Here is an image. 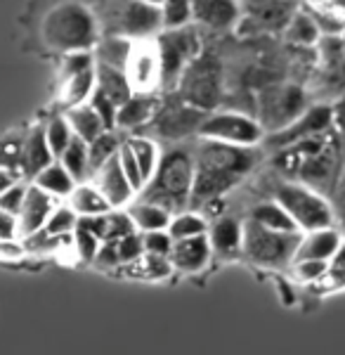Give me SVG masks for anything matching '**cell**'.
<instances>
[{
	"instance_id": "cb8c5ba5",
	"label": "cell",
	"mask_w": 345,
	"mask_h": 355,
	"mask_svg": "<svg viewBox=\"0 0 345 355\" xmlns=\"http://www.w3.org/2000/svg\"><path fill=\"white\" fill-rule=\"evenodd\" d=\"M64 114H67L69 123H71L73 135L80 137V140H85V142H93L100 133L109 130L105 125V121H102L100 112L90 105V100L83 102V105H76V107H67Z\"/></svg>"
},
{
	"instance_id": "f35d334b",
	"label": "cell",
	"mask_w": 345,
	"mask_h": 355,
	"mask_svg": "<svg viewBox=\"0 0 345 355\" xmlns=\"http://www.w3.org/2000/svg\"><path fill=\"white\" fill-rule=\"evenodd\" d=\"M161 17H163V28L194 24L192 0H163V3H161Z\"/></svg>"
},
{
	"instance_id": "30bf717a",
	"label": "cell",
	"mask_w": 345,
	"mask_h": 355,
	"mask_svg": "<svg viewBox=\"0 0 345 355\" xmlns=\"http://www.w3.org/2000/svg\"><path fill=\"white\" fill-rule=\"evenodd\" d=\"M331 128H333V105H324V102L308 105L306 112L298 119H293L289 125H284L281 130H274V133H267L265 140H263V147H267L269 152H281L298 145V142L308 140V137L326 133Z\"/></svg>"
},
{
	"instance_id": "b9f144b4",
	"label": "cell",
	"mask_w": 345,
	"mask_h": 355,
	"mask_svg": "<svg viewBox=\"0 0 345 355\" xmlns=\"http://www.w3.org/2000/svg\"><path fill=\"white\" fill-rule=\"evenodd\" d=\"M293 270H296L298 279H303V282H319V279L329 277L331 261L298 259V261H293Z\"/></svg>"
},
{
	"instance_id": "db71d44e",
	"label": "cell",
	"mask_w": 345,
	"mask_h": 355,
	"mask_svg": "<svg viewBox=\"0 0 345 355\" xmlns=\"http://www.w3.org/2000/svg\"><path fill=\"white\" fill-rule=\"evenodd\" d=\"M145 3H149V5H159V8H161V3H163V0H145Z\"/></svg>"
},
{
	"instance_id": "e575fe53",
	"label": "cell",
	"mask_w": 345,
	"mask_h": 355,
	"mask_svg": "<svg viewBox=\"0 0 345 355\" xmlns=\"http://www.w3.org/2000/svg\"><path fill=\"white\" fill-rule=\"evenodd\" d=\"M168 232L172 239H185L194 237V234H206L209 232V223L197 211H177L172 214L168 223Z\"/></svg>"
},
{
	"instance_id": "484cf974",
	"label": "cell",
	"mask_w": 345,
	"mask_h": 355,
	"mask_svg": "<svg viewBox=\"0 0 345 355\" xmlns=\"http://www.w3.org/2000/svg\"><path fill=\"white\" fill-rule=\"evenodd\" d=\"M284 36L296 48H315L321 41V31L310 10H296L291 15L289 24L284 26Z\"/></svg>"
},
{
	"instance_id": "f1b7e54d",
	"label": "cell",
	"mask_w": 345,
	"mask_h": 355,
	"mask_svg": "<svg viewBox=\"0 0 345 355\" xmlns=\"http://www.w3.org/2000/svg\"><path fill=\"white\" fill-rule=\"evenodd\" d=\"M133 38L123 36V33H116L112 38H105L95 45V57L100 64H109V67H116V69H123L125 71V64H128V57H130V50H133Z\"/></svg>"
},
{
	"instance_id": "ac0fdd59",
	"label": "cell",
	"mask_w": 345,
	"mask_h": 355,
	"mask_svg": "<svg viewBox=\"0 0 345 355\" xmlns=\"http://www.w3.org/2000/svg\"><path fill=\"white\" fill-rule=\"evenodd\" d=\"M159 112V100L154 93H133L128 100L118 105L116 112V130L123 133H133V130L142 128V125L152 123Z\"/></svg>"
},
{
	"instance_id": "ab89813d",
	"label": "cell",
	"mask_w": 345,
	"mask_h": 355,
	"mask_svg": "<svg viewBox=\"0 0 345 355\" xmlns=\"http://www.w3.org/2000/svg\"><path fill=\"white\" fill-rule=\"evenodd\" d=\"M97 57L95 50H73V53H64L62 55V64H60V81L73 76L78 71H85V69L95 67Z\"/></svg>"
},
{
	"instance_id": "bcb514c9",
	"label": "cell",
	"mask_w": 345,
	"mask_h": 355,
	"mask_svg": "<svg viewBox=\"0 0 345 355\" xmlns=\"http://www.w3.org/2000/svg\"><path fill=\"white\" fill-rule=\"evenodd\" d=\"M95 263L100 268H116V266H121V256H118L116 239H105V242H102L100 251H97Z\"/></svg>"
},
{
	"instance_id": "5bb4252c",
	"label": "cell",
	"mask_w": 345,
	"mask_h": 355,
	"mask_svg": "<svg viewBox=\"0 0 345 355\" xmlns=\"http://www.w3.org/2000/svg\"><path fill=\"white\" fill-rule=\"evenodd\" d=\"M241 17V0H192V21L209 31H232L239 26Z\"/></svg>"
},
{
	"instance_id": "5b68a950",
	"label": "cell",
	"mask_w": 345,
	"mask_h": 355,
	"mask_svg": "<svg viewBox=\"0 0 345 355\" xmlns=\"http://www.w3.org/2000/svg\"><path fill=\"white\" fill-rule=\"evenodd\" d=\"M274 199L289 211L301 232L333 225V206L317 187L308 182H281L274 190Z\"/></svg>"
},
{
	"instance_id": "e0dca14e",
	"label": "cell",
	"mask_w": 345,
	"mask_h": 355,
	"mask_svg": "<svg viewBox=\"0 0 345 355\" xmlns=\"http://www.w3.org/2000/svg\"><path fill=\"white\" fill-rule=\"evenodd\" d=\"M57 202H60V199H55L53 194H48L43 187H38L36 182L28 185L24 206H21L19 216H17V223H19V237H28V234L43 230Z\"/></svg>"
},
{
	"instance_id": "8992f818",
	"label": "cell",
	"mask_w": 345,
	"mask_h": 355,
	"mask_svg": "<svg viewBox=\"0 0 345 355\" xmlns=\"http://www.w3.org/2000/svg\"><path fill=\"white\" fill-rule=\"evenodd\" d=\"M157 48L161 55V88H172L180 81L182 71L201 53V36L194 24L163 28L157 33Z\"/></svg>"
},
{
	"instance_id": "7bdbcfd3",
	"label": "cell",
	"mask_w": 345,
	"mask_h": 355,
	"mask_svg": "<svg viewBox=\"0 0 345 355\" xmlns=\"http://www.w3.org/2000/svg\"><path fill=\"white\" fill-rule=\"evenodd\" d=\"M118 244V256H121V266H130V263L140 261L145 256V242H142V232L135 230L125 237L116 239Z\"/></svg>"
},
{
	"instance_id": "f6af8a7d",
	"label": "cell",
	"mask_w": 345,
	"mask_h": 355,
	"mask_svg": "<svg viewBox=\"0 0 345 355\" xmlns=\"http://www.w3.org/2000/svg\"><path fill=\"white\" fill-rule=\"evenodd\" d=\"M26 190H28V185L17 180L12 187H8V190L0 194V209L12 216H19L21 206H24V199H26Z\"/></svg>"
},
{
	"instance_id": "4fadbf2b",
	"label": "cell",
	"mask_w": 345,
	"mask_h": 355,
	"mask_svg": "<svg viewBox=\"0 0 345 355\" xmlns=\"http://www.w3.org/2000/svg\"><path fill=\"white\" fill-rule=\"evenodd\" d=\"M206 110H201V107L192 105V102L182 100L177 105H170L166 107V110L157 112V116H154V125H157V133L168 137V140H182V137L197 133L199 135V128H201V121H204L206 116Z\"/></svg>"
},
{
	"instance_id": "2e32d148",
	"label": "cell",
	"mask_w": 345,
	"mask_h": 355,
	"mask_svg": "<svg viewBox=\"0 0 345 355\" xmlns=\"http://www.w3.org/2000/svg\"><path fill=\"white\" fill-rule=\"evenodd\" d=\"M211 256H213V246L209 232L194 234V237H185V239H172L170 263L175 270L185 275H197L211 263Z\"/></svg>"
},
{
	"instance_id": "52a82bcc",
	"label": "cell",
	"mask_w": 345,
	"mask_h": 355,
	"mask_svg": "<svg viewBox=\"0 0 345 355\" xmlns=\"http://www.w3.org/2000/svg\"><path fill=\"white\" fill-rule=\"evenodd\" d=\"M308 107V95L296 83H274L258 95V121L267 133L281 130L298 119Z\"/></svg>"
},
{
	"instance_id": "7a4b0ae2",
	"label": "cell",
	"mask_w": 345,
	"mask_h": 355,
	"mask_svg": "<svg viewBox=\"0 0 345 355\" xmlns=\"http://www.w3.org/2000/svg\"><path fill=\"white\" fill-rule=\"evenodd\" d=\"M40 36L50 50L60 55L73 50H95L100 43V26L90 8L76 0H64L43 17Z\"/></svg>"
},
{
	"instance_id": "f5cc1de1",
	"label": "cell",
	"mask_w": 345,
	"mask_h": 355,
	"mask_svg": "<svg viewBox=\"0 0 345 355\" xmlns=\"http://www.w3.org/2000/svg\"><path fill=\"white\" fill-rule=\"evenodd\" d=\"M329 277H331V282H333V284H338V287H345V268H343V270H333V272H329Z\"/></svg>"
},
{
	"instance_id": "603a6c76",
	"label": "cell",
	"mask_w": 345,
	"mask_h": 355,
	"mask_svg": "<svg viewBox=\"0 0 345 355\" xmlns=\"http://www.w3.org/2000/svg\"><path fill=\"white\" fill-rule=\"evenodd\" d=\"M62 88H60V102L62 107H76V105H83L88 102L90 97L95 93V85H97V64L85 69V71H78L73 76L64 78L60 81Z\"/></svg>"
},
{
	"instance_id": "8d00e7d4",
	"label": "cell",
	"mask_w": 345,
	"mask_h": 355,
	"mask_svg": "<svg viewBox=\"0 0 345 355\" xmlns=\"http://www.w3.org/2000/svg\"><path fill=\"white\" fill-rule=\"evenodd\" d=\"M172 270H175V268H172V263H170V256L145 254L140 261L130 263V272L142 279H166Z\"/></svg>"
},
{
	"instance_id": "ffe728a7",
	"label": "cell",
	"mask_w": 345,
	"mask_h": 355,
	"mask_svg": "<svg viewBox=\"0 0 345 355\" xmlns=\"http://www.w3.org/2000/svg\"><path fill=\"white\" fill-rule=\"evenodd\" d=\"M209 239L213 254L225 256V259L237 256L241 254V244H244V225L232 216H222L213 225H209Z\"/></svg>"
},
{
	"instance_id": "7402d4cb",
	"label": "cell",
	"mask_w": 345,
	"mask_h": 355,
	"mask_svg": "<svg viewBox=\"0 0 345 355\" xmlns=\"http://www.w3.org/2000/svg\"><path fill=\"white\" fill-rule=\"evenodd\" d=\"M128 214L133 218L135 227L140 232H149V230H168V223L172 218V214L166 206H161L157 202H149V199H133L128 206Z\"/></svg>"
},
{
	"instance_id": "ee69618b",
	"label": "cell",
	"mask_w": 345,
	"mask_h": 355,
	"mask_svg": "<svg viewBox=\"0 0 345 355\" xmlns=\"http://www.w3.org/2000/svg\"><path fill=\"white\" fill-rule=\"evenodd\" d=\"M142 242H145V254L170 256L172 237H170L168 230H149V232H142Z\"/></svg>"
},
{
	"instance_id": "d6a6232c",
	"label": "cell",
	"mask_w": 345,
	"mask_h": 355,
	"mask_svg": "<svg viewBox=\"0 0 345 355\" xmlns=\"http://www.w3.org/2000/svg\"><path fill=\"white\" fill-rule=\"evenodd\" d=\"M128 145L133 147L135 159H137V164H140L145 180H149V178L157 173L159 162H161V150H159V145L152 140V137H147V135H130V137H128Z\"/></svg>"
},
{
	"instance_id": "d6986e66",
	"label": "cell",
	"mask_w": 345,
	"mask_h": 355,
	"mask_svg": "<svg viewBox=\"0 0 345 355\" xmlns=\"http://www.w3.org/2000/svg\"><path fill=\"white\" fill-rule=\"evenodd\" d=\"M341 244H343V237L333 225L303 232L301 244H298V251H296V259L293 261H298V259L333 261V256H336V251L341 249Z\"/></svg>"
},
{
	"instance_id": "8fae6325",
	"label": "cell",
	"mask_w": 345,
	"mask_h": 355,
	"mask_svg": "<svg viewBox=\"0 0 345 355\" xmlns=\"http://www.w3.org/2000/svg\"><path fill=\"white\" fill-rule=\"evenodd\" d=\"M125 76L133 93H157L161 88V55L154 38H142L133 43Z\"/></svg>"
},
{
	"instance_id": "d4e9b609",
	"label": "cell",
	"mask_w": 345,
	"mask_h": 355,
	"mask_svg": "<svg viewBox=\"0 0 345 355\" xmlns=\"http://www.w3.org/2000/svg\"><path fill=\"white\" fill-rule=\"evenodd\" d=\"M67 202L71 204V209L78 216H102L109 214L112 206H109L107 197L100 192V187L93 180H83L73 187V192L67 197Z\"/></svg>"
},
{
	"instance_id": "c3c4849f",
	"label": "cell",
	"mask_w": 345,
	"mask_h": 355,
	"mask_svg": "<svg viewBox=\"0 0 345 355\" xmlns=\"http://www.w3.org/2000/svg\"><path fill=\"white\" fill-rule=\"evenodd\" d=\"M10 237H19V223H17V216L0 209V239Z\"/></svg>"
},
{
	"instance_id": "1f68e13d",
	"label": "cell",
	"mask_w": 345,
	"mask_h": 355,
	"mask_svg": "<svg viewBox=\"0 0 345 355\" xmlns=\"http://www.w3.org/2000/svg\"><path fill=\"white\" fill-rule=\"evenodd\" d=\"M121 145H123V140H121L118 130H105V133H100L95 137L93 142H88V154H90V178L97 168H100L102 164H107L112 157H116Z\"/></svg>"
},
{
	"instance_id": "277c9868",
	"label": "cell",
	"mask_w": 345,
	"mask_h": 355,
	"mask_svg": "<svg viewBox=\"0 0 345 355\" xmlns=\"http://www.w3.org/2000/svg\"><path fill=\"white\" fill-rule=\"evenodd\" d=\"M301 237H303V232L269 230V227L249 218V223H244V244H241V254H244L251 263L263 266V268L289 266V263H293V259H296Z\"/></svg>"
},
{
	"instance_id": "816d5d0a",
	"label": "cell",
	"mask_w": 345,
	"mask_h": 355,
	"mask_svg": "<svg viewBox=\"0 0 345 355\" xmlns=\"http://www.w3.org/2000/svg\"><path fill=\"white\" fill-rule=\"evenodd\" d=\"M326 8L333 10L336 15L345 17V0H326Z\"/></svg>"
},
{
	"instance_id": "d590c367",
	"label": "cell",
	"mask_w": 345,
	"mask_h": 355,
	"mask_svg": "<svg viewBox=\"0 0 345 355\" xmlns=\"http://www.w3.org/2000/svg\"><path fill=\"white\" fill-rule=\"evenodd\" d=\"M45 130V137H48V145L50 150H53V154L57 159H60V154L67 150V145L73 140V130H71V123H69L67 114H53V116L45 121L43 125Z\"/></svg>"
},
{
	"instance_id": "f907efd6",
	"label": "cell",
	"mask_w": 345,
	"mask_h": 355,
	"mask_svg": "<svg viewBox=\"0 0 345 355\" xmlns=\"http://www.w3.org/2000/svg\"><path fill=\"white\" fill-rule=\"evenodd\" d=\"M17 180H19V178H17V173L12 168H8V166H0V194L8 190V187H12Z\"/></svg>"
},
{
	"instance_id": "4dcf8cb0",
	"label": "cell",
	"mask_w": 345,
	"mask_h": 355,
	"mask_svg": "<svg viewBox=\"0 0 345 355\" xmlns=\"http://www.w3.org/2000/svg\"><path fill=\"white\" fill-rule=\"evenodd\" d=\"M62 166L73 175L76 182L90 180V154H88V142L73 135V140L67 145V150L60 154Z\"/></svg>"
},
{
	"instance_id": "60d3db41",
	"label": "cell",
	"mask_w": 345,
	"mask_h": 355,
	"mask_svg": "<svg viewBox=\"0 0 345 355\" xmlns=\"http://www.w3.org/2000/svg\"><path fill=\"white\" fill-rule=\"evenodd\" d=\"M118 162H121V168H123L125 178L130 180V185H133L135 192L140 194L142 187L147 185V180H145V175H142V168H140V164H137L135 152H133V147L128 145V140H123V145H121Z\"/></svg>"
},
{
	"instance_id": "83f0119b",
	"label": "cell",
	"mask_w": 345,
	"mask_h": 355,
	"mask_svg": "<svg viewBox=\"0 0 345 355\" xmlns=\"http://www.w3.org/2000/svg\"><path fill=\"white\" fill-rule=\"evenodd\" d=\"M95 93L109 97L112 102L121 105L123 100H128L133 95V88H130V81L125 76L123 69L116 67H109V64H100L97 62V85H95Z\"/></svg>"
},
{
	"instance_id": "9c48e42d",
	"label": "cell",
	"mask_w": 345,
	"mask_h": 355,
	"mask_svg": "<svg viewBox=\"0 0 345 355\" xmlns=\"http://www.w3.org/2000/svg\"><path fill=\"white\" fill-rule=\"evenodd\" d=\"M177 88H180L182 100L211 112L222 97V69L215 57L199 53L197 60L182 71Z\"/></svg>"
},
{
	"instance_id": "7c38bea8",
	"label": "cell",
	"mask_w": 345,
	"mask_h": 355,
	"mask_svg": "<svg viewBox=\"0 0 345 355\" xmlns=\"http://www.w3.org/2000/svg\"><path fill=\"white\" fill-rule=\"evenodd\" d=\"M163 31V17L159 5H149L145 0H125L118 12V33L142 41V38H157Z\"/></svg>"
},
{
	"instance_id": "3957f363",
	"label": "cell",
	"mask_w": 345,
	"mask_h": 355,
	"mask_svg": "<svg viewBox=\"0 0 345 355\" xmlns=\"http://www.w3.org/2000/svg\"><path fill=\"white\" fill-rule=\"evenodd\" d=\"M192 187L194 150L177 147V150H170L168 154H161L157 173L147 180L140 197L166 206L170 214H177V211H185V206L192 202Z\"/></svg>"
},
{
	"instance_id": "6da1fadb",
	"label": "cell",
	"mask_w": 345,
	"mask_h": 355,
	"mask_svg": "<svg viewBox=\"0 0 345 355\" xmlns=\"http://www.w3.org/2000/svg\"><path fill=\"white\" fill-rule=\"evenodd\" d=\"M256 162L258 147H239L201 137L194 150V187L189 206L201 209V204L222 197L251 173Z\"/></svg>"
},
{
	"instance_id": "7dc6e473",
	"label": "cell",
	"mask_w": 345,
	"mask_h": 355,
	"mask_svg": "<svg viewBox=\"0 0 345 355\" xmlns=\"http://www.w3.org/2000/svg\"><path fill=\"white\" fill-rule=\"evenodd\" d=\"M24 254H26V244L21 237L0 239V261L12 263V261H19Z\"/></svg>"
},
{
	"instance_id": "ba28073f",
	"label": "cell",
	"mask_w": 345,
	"mask_h": 355,
	"mask_svg": "<svg viewBox=\"0 0 345 355\" xmlns=\"http://www.w3.org/2000/svg\"><path fill=\"white\" fill-rule=\"evenodd\" d=\"M199 137L229 142V145H239V147H260L263 140H265V128L251 114L211 110L204 116V121H201Z\"/></svg>"
},
{
	"instance_id": "681fc988",
	"label": "cell",
	"mask_w": 345,
	"mask_h": 355,
	"mask_svg": "<svg viewBox=\"0 0 345 355\" xmlns=\"http://www.w3.org/2000/svg\"><path fill=\"white\" fill-rule=\"evenodd\" d=\"M333 128L341 140H345V95L333 105Z\"/></svg>"
},
{
	"instance_id": "4316f807",
	"label": "cell",
	"mask_w": 345,
	"mask_h": 355,
	"mask_svg": "<svg viewBox=\"0 0 345 355\" xmlns=\"http://www.w3.org/2000/svg\"><path fill=\"white\" fill-rule=\"evenodd\" d=\"M33 182H36L38 187H43L48 194H53L55 199H67L69 194L73 192V187L78 185L76 180H73V175L69 173V171L62 166L60 159H55L53 164H48L45 168H40L36 175H33Z\"/></svg>"
},
{
	"instance_id": "9a60e30c",
	"label": "cell",
	"mask_w": 345,
	"mask_h": 355,
	"mask_svg": "<svg viewBox=\"0 0 345 355\" xmlns=\"http://www.w3.org/2000/svg\"><path fill=\"white\" fill-rule=\"evenodd\" d=\"M90 180L100 187V192L107 197V202L112 209H125L130 202L135 199V187L130 185V180L125 178L123 168H121L118 154L112 157L107 164H102L100 168L95 171Z\"/></svg>"
},
{
	"instance_id": "44dd1931",
	"label": "cell",
	"mask_w": 345,
	"mask_h": 355,
	"mask_svg": "<svg viewBox=\"0 0 345 355\" xmlns=\"http://www.w3.org/2000/svg\"><path fill=\"white\" fill-rule=\"evenodd\" d=\"M55 159L57 157L53 154V150H50L43 125H40V128H33L26 140L21 142V168H24V173L33 178L40 168L53 164Z\"/></svg>"
},
{
	"instance_id": "836d02e7",
	"label": "cell",
	"mask_w": 345,
	"mask_h": 355,
	"mask_svg": "<svg viewBox=\"0 0 345 355\" xmlns=\"http://www.w3.org/2000/svg\"><path fill=\"white\" fill-rule=\"evenodd\" d=\"M78 227V214L71 209V204L67 199L55 204L53 214H50L48 223H45V230H48L53 237H60V239H71L73 230Z\"/></svg>"
},
{
	"instance_id": "74e56055",
	"label": "cell",
	"mask_w": 345,
	"mask_h": 355,
	"mask_svg": "<svg viewBox=\"0 0 345 355\" xmlns=\"http://www.w3.org/2000/svg\"><path fill=\"white\" fill-rule=\"evenodd\" d=\"M102 242H105V239H102L100 234H95L93 230L80 227V225L71 234V246H73V251H76V259L80 263H95Z\"/></svg>"
},
{
	"instance_id": "f546056e",
	"label": "cell",
	"mask_w": 345,
	"mask_h": 355,
	"mask_svg": "<svg viewBox=\"0 0 345 355\" xmlns=\"http://www.w3.org/2000/svg\"><path fill=\"white\" fill-rule=\"evenodd\" d=\"M251 220L260 223V225L269 227V230H281V232H301L298 225L293 223V218L289 216V211L281 206L277 199L272 202H263L258 204L256 209L251 211Z\"/></svg>"
}]
</instances>
